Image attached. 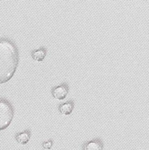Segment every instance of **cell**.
Wrapping results in <instances>:
<instances>
[{
    "label": "cell",
    "instance_id": "6da1fadb",
    "mask_svg": "<svg viewBox=\"0 0 149 150\" xmlns=\"http://www.w3.org/2000/svg\"><path fill=\"white\" fill-rule=\"evenodd\" d=\"M19 50L13 40L0 38V85L10 81L19 65Z\"/></svg>",
    "mask_w": 149,
    "mask_h": 150
},
{
    "label": "cell",
    "instance_id": "7a4b0ae2",
    "mask_svg": "<svg viewBox=\"0 0 149 150\" xmlns=\"http://www.w3.org/2000/svg\"><path fill=\"white\" fill-rule=\"evenodd\" d=\"M15 109L10 101L0 97V131L7 129L13 119Z\"/></svg>",
    "mask_w": 149,
    "mask_h": 150
},
{
    "label": "cell",
    "instance_id": "3957f363",
    "mask_svg": "<svg viewBox=\"0 0 149 150\" xmlns=\"http://www.w3.org/2000/svg\"><path fill=\"white\" fill-rule=\"evenodd\" d=\"M68 92H69V86L66 83H63L51 89L52 96L57 100H64L66 97Z\"/></svg>",
    "mask_w": 149,
    "mask_h": 150
},
{
    "label": "cell",
    "instance_id": "277c9868",
    "mask_svg": "<svg viewBox=\"0 0 149 150\" xmlns=\"http://www.w3.org/2000/svg\"><path fill=\"white\" fill-rule=\"evenodd\" d=\"M83 150H103V143L100 139L87 141L84 144Z\"/></svg>",
    "mask_w": 149,
    "mask_h": 150
},
{
    "label": "cell",
    "instance_id": "5b68a950",
    "mask_svg": "<svg viewBox=\"0 0 149 150\" xmlns=\"http://www.w3.org/2000/svg\"><path fill=\"white\" fill-rule=\"evenodd\" d=\"M74 107H75V102L73 100H70L68 102L59 104V111L63 115H70L74 110Z\"/></svg>",
    "mask_w": 149,
    "mask_h": 150
},
{
    "label": "cell",
    "instance_id": "8992f818",
    "mask_svg": "<svg viewBox=\"0 0 149 150\" xmlns=\"http://www.w3.org/2000/svg\"><path fill=\"white\" fill-rule=\"evenodd\" d=\"M31 130L30 129H26L23 132H19L16 134V140L20 144V145H26L29 142L31 139Z\"/></svg>",
    "mask_w": 149,
    "mask_h": 150
},
{
    "label": "cell",
    "instance_id": "52a82bcc",
    "mask_svg": "<svg viewBox=\"0 0 149 150\" xmlns=\"http://www.w3.org/2000/svg\"><path fill=\"white\" fill-rule=\"evenodd\" d=\"M32 58L35 61H43L46 55H47V49L44 47H42L40 49L34 50L31 53Z\"/></svg>",
    "mask_w": 149,
    "mask_h": 150
},
{
    "label": "cell",
    "instance_id": "ba28073f",
    "mask_svg": "<svg viewBox=\"0 0 149 150\" xmlns=\"http://www.w3.org/2000/svg\"><path fill=\"white\" fill-rule=\"evenodd\" d=\"M53 146V141L50 139L49 141H46V142H43L42 143V147L44 149H50Z\"/></svg>",
    "mask_w": 149,
    "mask_h": 150
}]
</instances>
